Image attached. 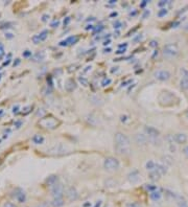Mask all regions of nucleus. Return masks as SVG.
Here are the masks:
<instances>
[{
  "label": "nucleus",
  "instance_id": "43",
  "mask_svg": "<svg viewBox=\"0 0 188 207\" xmlns=\"http://www.w3.org/2000/svg\"><path fill=\"white\" fill-rule=\"evenodd\" d=\"M184 154L186 155V156L188 157V146H186L185 149H184Z\"/></svg>",
  "mask_w": 188,
  "mask_h": 207
},
{
  "label": "nucleus",
  "instance_id": "19",
  "mask_svg": "<svg viewBox=\"0 0 188 207\" xmlns=\"http://www.w3.org/2000/svg\"><path fill=\"white\" fill-rule=\"evenodd\" d=\"M57 181H58V177L56 175H51L46 179V183L48 185H50V186H53L57 183Z\"/></svg>",
  "mask_w": 188,
  "mask_h": 207
},
{
  "label": "nucleus",
  "instance_id": "33",
  "mask_svg": "<svg viewBox=\"0 0 188 207\" xmlns=\"http://www.w3.org/2000/svg\"><path fill=\"white\" fill-rule=\"evenodd\" d=\"M3 207H17V205H15L12 202H6V203L3 204Z\"/></svg>",
  "mask_w": 188,
  "mask_h": 207
},
{
  "label": "nucleus",
  "instance_id": "3",
  "mask_svg": "<svg viewBox=\"0 0 188 207\" xmlns=\"http://www.w3.org/2000/svg\"><path fill=\"white\" fill-rule=\"evenodd\" d=\"M179 53V48L176 44H167L164 46V49H163V55L167 58H172V57H176Z\"/></svg>",
  "mask_w": 188,
  "mask_h": 207
},
{
  "label": "nucleus",
  "instance_id": "4",
  "mask_svg": "<svg viewBox=\"0 0 188 207\" xmlns=\"http://www.w3.org/2000/svg\"><path fill=\"white\" fill-rule=\"evenodd\" d=\"M64 193V186L62 183H56L51 187V195L53 198H62Z\"/></svg>",
  "mask_w": 188,
  "mask_h": 207
},
{
  "label": "nucleus",
  "instance_id": "52",
  "mask_svg": "<svg viewBox=\"0 0 188 207\" xmlns=\"http://www.w3.org/2000/svg\"><path fill=\"white\" fill-rule=\"evenodd\" d=\"M111 51V49L110 48H108V49H104V53H110Z\"/></svg>",
  "mask_w": 188,
  "mask_h": 207
},
{
  "label": "nucleus",
  "instance_id": "42",
  "mask_svg": "<svg viewBox=\"0 0 188 207\" xmlns=\"http://www.w3.org/2000/svg\"><path fill=\"white\" fill-rule=\"evenodd\" d=\"M49 18V16L48 15H44L43 17H42V21H47V19Z\"/></svg>",
  "mask_w": 188,
  "mask_h": 207
},
{
  "label": "nucleus",
  "instance_id": "32",
  "mask_svg": "<svg viewBox=\"0 0 188 207\" xmlns=\"http://www.w3.org/2000/svg\"><path fill=\"white\" fill-rule=\"evenodd\" d=\"M33 41H34V43L35 44H38V43H40V37H39V35H37V36H34L33 37Z\"/></svg>",
  "mask_w": 188,
  "mask_h": 207
},
{
  "label": "nucleus",
  "instance_id": "41",
  "mask_svg": "<svg viewBox=\"0 0 188 207\" xmlns=\"http://www.w3.org/2000/svg\"><path fill=\"white\" fill-rule=\"evenodd\" d=\"M149 14H151V12H149V11H145V13L143 14V16H142V17H143V18H146L147 16H149Z\"/></svg>",
  "mask_w": 188,
  "mask_h": 207
},
{
  "label": "nucleus",
  "instance_id": "23",
  "mask_svg": "<svg viewBox=\"0 0 188 207\" xmlns=\"http://www.w3.org/2000/svg\"><path fill=\"white\" fill-rule=\"evenodd\" d=\"M65 41L67 42L68 45H69V44H74V43H76V42L78 41V37H76V36H72V37L67 38Z\"/></svg>",
  "mask_w": 188,
  "mask_h": 207
},
{
  "label": "nucleus",
  "instance_id": "18",
  "mask_svg": "<svg viewBox=\"0 0 188 207\" xmlns=\"http://www.w3.org/2000/svg\"><path fill=\"white\" fill-rule=\"evenodd\" d=\"M115 150L117 151V153L118 154H120V155H127V154H130V147H124V146H117V145H115Z\"/></svg>",
  "mask_w": 188,
  "mask_h": 207
},
{
  "label": "nucleus",
  "instance_id": "9",
  "mask_svg": "<svg viewBox=\"0 0 188 207\" xmlns=\"http://www.w3.org/2000/svg\"><path fill=\"white\" fill-rule=\"evenodd\" d=\"M67 198H68V200L71 201V202L77 200V198H78V193H77V190L75 189V187H70V188L67 190Z\"/></svg>",
  "mask_w": 188,
  "mask_h": 207
},
{
  "label": "nucleus",
  "instance_id": "1",
  "mask_svg": "<svg viewBox=\"0 0 188 207\" xmlns=\"http://www.w3.org/2000/svg\"><path fill=\"white\" fill-rule=\"evenodd\" d=\"M115 142H116L115 145H117V146L130 147V139L123 133L118 132V133L115 134Z\"/></svg>",
  "mask_w": 188,
  "mask_h": 207
},
{
  "label": "nucleus",
  "instance_id": "55",
  "mask_svg": "<svg viewBox=\"0 0 188 207\" xmlns=\"http://www.w3.org/2000/svg\"><path fill=\"white\" fill-rule=\"evenodd\" d=\"M1 113H2V111H0V114H1Z\"/></svg>",
  "mask_w": 188,
  "mask_h": 207
},
{
  "label": "nucleus",
  "instance_id": "50",
  "mask_svg": "<svg viewBox=\"0 0 188 207\" xmlns=\"http://www.w3.org/2000/svg\"><path fill=\"white\" fill-rule=\"evenodd\" d=\"M126 120V116H121V121H125Z\"/></svg>",
  "mask_w": 188,
  "mask_h": 207
},
{
  "label": "nucleus",
  "instance_id": "10",
  "mask_svg": "<svg viewBox=\"0 0 188 207\" xmlns=\"http://www.w3.org/2000/svg\"><path fill=\"white\" fill-rule=\"evenodd\" d=\"M127 179H129L130 182H132V183H137L138 181H139V179H140V175H139L138 171L131 172L129 174V176H127Z\"/></svg>",
  "mask_w": 188,
  "mask_h": 207
},
{
  "label": "nucleus",
  "instance_id": "48",
  "mask_svg": "<svg viewBox=\"0 0 188 207\" xmlns=\"http://www.w3.org/2000/svg\"><path fill=\"white\" fill-rule=\"evenodd\" d=\"M16 60H17V61L14 62V66H16V65H18V64L20 63V60H19V59H16Z\"/></svg>",
  "mask_w": 188,
  "mask_h": 207
},
{
  "label": "nucleus",
  "instance_id": "15",
  "mask_svg": "<svg viewBox=\"0 0 188 207\" xmlns=\"http://www.w3.org/2000/svg\"><path fill=\"white\" fill-rule=\"evenodd\" d=\"M65 88H66L67 91L71 92V91H73L76 88V85H75V83H74L73 80H67L66 84H65Z\"/></svg>",
  "mask_w": 188,
  "mask_h": 207
},
{
  "label": "nucleus",
  "instance_id": "53",
  "mask_svg": "<svg viewBox=\"0 0 188 207\" xmlns=\"http://www.w3.org/2000/svg\"><path fill=\"white\" fill-rule=\"evenodd\" d=\"M109 43H110V40H109V41H106L103 44H104V45H107V44H109Z\"/></svg>",
  "mask_w": 188,
  "mask_h": 207
},
{
  "label": "nucleus",
  "instance_id": "38",
  "mask_svg": "<svg viewBox=\"0 0 188 207\" xmlns=\"http://www.w3.org/2000/svg\"><path fill=\"white\" fill-rule=\"evenodd\" d=\"M4 55V49H3V46L0 44V57H2Z\"/></svg>",
  "mask_w": 188,
  "mask_h": 207
},
{
  "label": "nucleus",
  "instance_id": "49",
  "mask_svg": "<svg viewBox=\"0 0 188 207\" xmlns=\"http://www.w3.org/2000/svg\"><path fill=\"white\" fill-rule=\"evenodd\" d=\"M69 21H70V18H69V17H68V18H67V19H66V21H64V25H66V24H67V23H68V22H69Z\"/></svg>",
  "mask_w": 188,
  "mask_h": 207
},
{
  "label": "nucleus",
  "instance_id": "11",
  "mask_svg": "<svg viewBox=\"0 0 188 207\" xmlns=\"http://www.w3.org/2000/svg\"><path fill=\"white\" fill-rule=\"evenodd\" d=\"M135 140L138 144H146L148 141V137L144 134H136L135 135Z\"/></svg>",
  "mask_w": 188,
  "mask_h": 207
},
{
  "label": "nucleus",
  "instance_id": "26",
  "mask_svg": "<svg viewBox=\"0 0 188 207\" xmlns=\"http://www.w3.org/2000/svg\"><path fill=\"white\" fill-rule=\"evenodd\" d=\"M47 36H48V32L47 31H43L40 35H39V37H40V40L41 41H44L46 38H47Z\"/></svg>",
  "mask_w": 188,
  "mask_h": 207
},
{
  "label": "nucleus",
  "instance_id": "14",
  "mask_svg": "<svg viewBox=\"0 0 188 207\" xmlns=\"http://www.w3.org/2000/svg\"><path fill=\"white\" fill-rule=\"evenodd\" d=\"M149 197L153 201H158V200L161 199V197H162V194H161V191L159 189H156V190L149 193Z\"/></svg>",
  "mask_w": 188,
  "mask_h": 207
},
{
  "label": "nucleus",
  "instance_id": "13",
  "mask_svg": "<svg viewBox=\"0 0 188 207\" xmlns=\"http://www.w3.org/2000/svg\"><path fill=\"white\" fill-rule=\"evenodd\" d=\"M45 51H39V53H37V54H35L34 56H33V61L34 62H41V61H43L44 59H45Z\"/></svg>",
  "mask_w": 188,
  "mask_h": 207
},
{
  "label": "nucleus",
  "instance_id": "30",
  "mask_svg": "<svg viewBox=\"0 0 188 207\" xmlns=\"http://www.w3.org/2000/svg\"><path fill=\"white\" fill-rule=\"evenodd\" d=\"M126 207H141V205L139 203H137V202H131V203H129L126 205Z\"/></svg>",
  "mask_w": 188,
  "mask_h": 207
},
{
  "label": "nucleus",
  "instance_id": "21",
  "mask_svg": "<svg viewBox=\"0 0 188 207\" xmlns=\"http://www.w3.org/2000/svg\"><path fill=\"white\" fill-rule=\"evenodd\" d=\"M57 152V154H63L64 152H65V149H64V146L62 145V144H58V145H56L53 149H51L50 150V152Z\"/></svg>",
  "mask_w": 188,
  "mask_h": 207
},
{
  "label": "nucleus",
  "instance_id": "31",
  "mask_svg": "<svg viewBox=\"0 0 188 207\" xmlns=\"http://www.w3.org/2000/svg\"><path fill=\"white\" fill-rule=\"evenodd\" d=\"M170 3V1H160L159 3H158V6H160V8H162V6H166L167 4H169Z\"/></svg>",
  "mask_w": 188,
  "mask_h": 207
},
{
  "label": "nucleus",
  "instance_id": "35",
  "mask_svg": "<svg viewBox=\"0 0 188 207\" xmlns=\"http://www.w3.org/2000/svg\"><path fill=\"white\" fill-rule=\"evenodd\" d=\"M146 189H148V190H151V191H154V190H156V189H158L157 188V186H155V185H146Z\"/></svg>",
  "mask_w": 188,
  "mask_h": 207
},
{
  "label": "nucleus",
  "instance_id": "2",
  "mask_svg": "<svg viewBox=\"0 0 188 207\" xmlns=\"http://www.w3.org/2000/svg\"><path fill=\"white\" fill-rule=\"evenodd\" d=\"M103 166L107 171H116L119 167V161L116 158L108 157L103 162Z\"/></svg>",
  "mask_w": 188,
  "mask_h": 207
},
{
  "label": "nucleus",
  "instance_id": "24",
  "mask_svg": "<svg viewBox=\"0 0 188 207\" xmlns=\"http://www.w3.org/2000/svg\"><path fill=\"white\" fill-rule=\"evenodd\" d=\"M145 167H146V169L147 171H155V167H156V163L154 162V161H148V162H146V164H145Z\"/></svg>",
  "mask_w": 188,
  "mask_h": 207
},
{
  "label": "nucleus",
  "instance_id": "36",
  "mask_svg": "<svg viewBox=\"0 0 188 207\" xmlns=\"http://www.w3.org/2000/svg\"><path fill=\"white\" fill-rule=\"evenodd\" d=\"M60 24V22H59V20H57V21H53L52 23H51V26L52 27H57L58 26V25Z\"/></svg>",
  "mask_w": 188,
  "mask_h": 207
},
{
  "label": "nucleus",
  "instance_id": "54",
  "mask_svg": "<svg viewBox=\"0 0 188 207\" xmlns=\"http://www.w3.org/2000/svg\"><path fill=\"white\" fill-rule=\"evenodd\" d=\"M185 29H188V24H186V26H185Z\"/></svg>",
  "mask_w": 188,
  "mask_h": 207
},
{
  "label": "nucleus",
  "instance_id": "25",
  "mask_svg": "<svg viewBox=\"0 0 188 207\" xmlns=\"http://www.w3.org/2000/svg\"><path fill=\"white\" fill-rule=\"evenodd\" d=\"M180 86L183 90H188V79H183L180 83Z\"/></svg>",
  "mask_w": 188,
  "mask_h": 207
},
{
  "label": "nucleus",
  "instance_id": "47",
  "mask_svg": "<svg viewBox=\"0 0 188 207\" xmlns=\"http://www.w3.org/2000/svg\"><path fill=\"white\" fill-rule=\"evenodd\" d=\"M21 123H22V122H21V121H16V123H15V125H16V127H17V128H19V127H20V125H21Z\"/></svg>",
  "mask_w": 188,
  "mask_h": 207
},
{
  "label": "nucleus",
  "instance_id": "51",
  "mask_svg": "<svg viewBox=\"0 0 188 207\" xmlns=\"http://www.w3.org/2000/svg\"><path fill=\"white\" fill-rule=\"evenodd\" d=\"M100 204H101V202H100V201H99V202H98V203H96V205H95V206H94V207H100Z\"/></svg>",
  "mask_w": 188,
  "mask_h": 207
},
{
  "label": "nucleus",
  "instance_id": "45",
  "mask_svg": "<svg viewBox=\"0 0 188 207\" xmlns=\"http://www.w3.org/2000/svg\"><path fill=\"white\" fill-rule=\"evenodd\" d=\"M18 109H19V107H18V106L14 107V108H13V112H14V113H17V112H18Z\"/></svg>",
  "mask_w": 188,
  "mask_h": 207
},
{
  "label": "nucleus",
  "instance_id": "44",
  "mask_svg": "<svg viewBox=\"0 0 188 207\" xmlns=\"http://www.w3.org/2000/svg\"><path fill=\"white\" fill-rule=\"evenodd\" d=\"M157 45H158V43H157L156 41H152V43H151V46L155 47V46H157Z\"/></svg>",
  "mask_w": 188,
  "mask_h": 207
},
{
  "label": "nucleus",
  "instance_id": "39",
  "mask_svg": "<svg viewBox=\"0 0 188 207\" xmlns=\"http://www.w3.org/2000/svg\"><path fill=\"white\" fill-rule=\"evenodd\" d=\"M5 38H7V39H12V38H14V35L11 34V33H7V34L5 35Z\"/></svg>",
  "mask_w": 188,
  "mask_h": 207
},
{
  "label": "nucleus",
  "instance_id": "56",
  "mask_svg": "<svg viewBox=\"0 0 188 207\" xmlns=\"http://www.w3.org/2000/svg\"><path fill=\"white\" fill-rule=\"evenodd\" d=\"M0 79H1V74H0Z\"/></svg>",
  "mask_w": 188,
  "mask_h": 207
},
{
  "label": "nucleus",
  "instance_id": "6",
  "mask_svg": "<svg viewBox=\"0 0 188 207\" xmlns=\"http://www.w3.org/2000/svg\"><path fill=\"white\" fill-rule=\"evenodd\" d=\"M58 123H59V122H58L55 118H52V117L44 118V119H42V120L40 121V124L44 125L45 128H49V129H55V128H57Z\"/></svg>",
  "mask_w": 188,
  "mask_h": 207
},
{
  "label": "nucleus",
  "instance_id": "7",
  "mask_svg": "<svg viewBox=\"0 0 188 207\" xmlns=\"http://www.w3.org/2000/svg\"><path fill=\"white\" fill-rule=\"evenodd\" d=\"M13 197H14L19 203H23V202H25V200H26V196H25L24 191H23L22 189H20V188H17V189L13 193Z\"/></svg>",
  "mask_w": 188,
  "mask_h": 207
},
{
  "label": "nucleus",
  "instance_id": "12",
  "mask_svg": "<svg viewBox=\"0 0 188 207\" xmlns=\"http://www.w3.org/2000/svg\"><path fill=\"white\" fill-rule=\"evenodd\" d=\"M174 139H175V141H176L177 143L182 144V143H185V142L187 141V136H186L185 134H183V133H178V134L175 135Z\"/></svg>",
  "mask_w": 188,
  "mask_h": 207
},
{
  "label": "nucleus",
  "instance_id": "28",
  "mask_svg": "<svg viewBox=\"0 0 188 207\" xmlns=\"http://www.w3.org/2000/svg\"><path fill=\"white\" fill-rule=\"evenodd\" d=\"M78 82L82 84V85H84V86H87L88 85V80L86 79V77H78Z\"/></svg>",
  "mask_w": 188,
  "mask_h": 207
},
{
  "label": "nucleus",
  "instance_id": "29",
  "mask_svg": "<svg viewBox=\"0 0 188 207\" xmlns=\"http://www.w3.org/2000/svg\"><path fill=\"white\" fill-rule=\"evenodd\" d=\"M163 162H166L168 164H172V158L169 156H164L163 157Z\"/></svg>",
  "mask_w": 188,
  "mask_h": 207
},
{
  "label": "nucleus",
  "instance_id": "8",
  "mask_svg": "<svg viewBox=\"0 0 188 207\" xmlns=\"http://www.w3.org/2000/svg\"><path fill=\"white\" fill-rule=\"evenodd\" d=\"M144 131H145L146 135H148V138H157V137H159V134H160L159 131L154 127H145Z\"/></svg>",
  "mask_w": 188,
  "mask_h": 207
},
{
  "label": "nucleus",
  "instance_id": "46",
  "mask_svg": "<svg viewBox=\"0 0 188 207\" xmlns=\"http://www.w3.org/2000/svg\"><path fill=\"white\" fill-rule=\"evenodd\" d=\"M90 69H91V66H87V67H86V69H84V71H83V72L85 73V72H87V71H88V70H90Z\"/></svg>",
  "mask_w": 188,
  "mask_h": 207
},
{
  "label": "nucleus",
  "instance_id": "22",
  "mask_svg": "<svg viewBox=\"0 0 188 207\" xmlns=\"http://www.w3.org/2000/svg\"><path fill=\"white\" fill-rule=\"evenodd\" d=\"M33 141H34L36 144H41V143H43L44 138H43L42 135H35V136L33 137Z\"/></svg>",
  "mask_w": 188,
  "mask_h": 207
},
{
  "label": "nucleus",
  "instance_id": "17",
  "mask_svg": "<svg viewBox=\"0 0 188 207\" xmlns=\"http://www.w3.org/2000/svg\"><path fill=\"white\" fill-rule=\"evenodd\" d=\"M53 207H62L64 205L63 198H53V200L50 202Z\"/></svg>",
  "mask_w": 188,
  "mask_h": 207
},
{
  "label": "nucleus",
  "instance_id": "37",
  "mask_svg": "<svg viewBox=\"0 0 188 207\" xmlns=\"http://www.w3.org/2000/svg\"><path fill=\"white\" fill-rule=\"evenodd\" d=\"M32 55V51H29V50H26L25 53H23V57H29Z\"/></svg>",
  "mask_w": 188,
  "mask_h": 207
},
{
  "label": "nucleus",
  "instance_id": "40",
  "mask_svg": "<svg viewBox=\"0 0 188 207\" xmlns=\"http://www.w3.org/2000/svg\"><path fill=\"white\" fill-rule=\"evenodd\" d=\"M124 51H125V48L124 49H118L117 50V54L118 55H122V54H124Z\"/></svg>",
  "mask_w": 188,
  "mask_h": 207
},
{
  "label": "nucleus",
  "instance_id": "16",
  "mask_svg": "<svg viewBox=\"0 0 188 207\" xmlns=\"http://www.w3.org/2000/svg\"><path fill=\"white\" fill-rule=\"evenodd\" d=\"M155 171H156L157 173H159L161 176H163V175L166 174V172H167V167H166L165 165H163V164H156Z\"/></svg>",
  "mask_w": 188,
  "mask_h": 207
},
{
  "label": "nucleus",
  "instance_id": "34",
  "mask_svg": "<svg viewBox=\"0 0 188 207\" xmlns=\"http://www.w3.org/2000/svg\"><path fill=\"white\" fill-rule=\"evenodd\" d=\"M111 83V80L110 79H104L102 82H101V85L102 86H107V85H109Z\"/></svg>",
  "mask_w": 188,
  "mask_h": 207
},
{
  "label": "nucleus",
  "instance_id": "20",
  "mask_svg": "<svg viewBox=\"0 0 188 207\" xmlns=\"http://www.w3.org/2000/svg\"><path fill=\"white\" fill-rule=\"evenodd\" d=\"M149 179L152 180V181H158L160 178H161V175L159 174V173H157L156 171H152L151 173H149Z\"/></svg>",
  "mask_w": 188,
  "mask_h": 207
},
{
  "label": "nucleus",
  "instance_id": "5",
  "mask_svg": "<svg viewBox=\"0 0 188 207\" xmlns=\"http://www.w3.org/2000/svg\"><path fill=\"white\" fill-rule=\"evenodd\" d=\"M154 75H155V77L158 81H161V82L167 81V80H169V77H170V73L167 70H158V71L155 72Z\"/></svg>",
  "mask_w": 188,
  "mask_h": 207
},
{
  "label": "nucleus",
  "instance_id": "27",
  "mask_svg": "<svg viewBox=\"0 0 188 207\" xmlns=\"http://www.w3.org/2000/svg\"><path fill=\"white\" fill-rule=\"evenodd\" d=\"M167 14V10L165 9V8H163V9H161L159 12H158V17H163V16H165Z\"/></svg>",
  "mask_w": 188,
  "mask_h": 207
}]
</instances>
